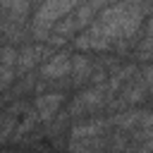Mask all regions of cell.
<instances>
[{
    "label": "cell",
    "mask_w": 153,
    "mask_h": 153,
    "mask_svg": "<svg viewBox=\"0 0 153 153\" xmlns=\"http://www.w3.org/2000/svg\"><path fill=\"white\" fill-rule=\"evenodd\" d=\"M74 10H76V2H43V5H36L33 17H31V33L38 41H48L55 24Z\"/></svg>",
    "instance_id": "1"
},
{
    "label": "cell",
    "mask_w": 153,
    "mask_h": 153,
    "mask_svg": "<svg viewBox=\"0 0 153 153\" xmlns=\"http://www.w3.org/2000/svg\"><path fill=\"white\" fill-rule=\"evenodd\" d=\"M105 98H108V93H105V86H88V88H84L72 103H69V115H81V112H91V110H96V108H103L105 105Z\"/></svg>",
    "instance_id": "2"
},
{
    "label": "cell",
    "mask_w": 153,
    "mask_h": 153,
    "mask_svg": "<svg viewBox=\"0 0 153 153\" xmlns=\"http://www.w3.org/2000/svg\"><path fill=\"white\" fill-rule=\"evenodd\" d=\"M72 72V55L60 50V53H53L50 60L41 67V76L45 81H53V79H65L67 74Z\"/></svg>",
    "instance_id": "3"
},
{
    "label": "cell",
    "mask_w": 153,
    "mask_h": 153,
    "mask_svg": "<svg viewBox=\"0 0 153 153\" xmlns=\"http://www.w3.org/2000/svg\"><path fill=\"white\" fill-rule=\"evenodd\" d=\"M62 103H65V93H62V91H45V93L36 96L33 110L38 112L41 122H50V120L55 117V112L62 108Z\"/></svg>",
    "instance_id": "4"
},
{
    "label": "cell",
    "mask_w": 153,
    "mask_h": 153,
    "mask_svg": "<svg viewBox=\"0 0 153 153\" xmlns=\"http://www.w3.org/2000/svg\"><path fill=\"white\" fill-rule=\"evenodd\" d=\"M48 55V50H43L41 45H22L19 48V57H17V74H31V69Z\"/></svg>",
    "instance_id": "5"
},
{
    "label": "cell",
    "mask_w": 153,
    "mask_h": 153,
    "mask_svg": "<svg viewBox=\"0 0 153 153\" xmlns=\"http://www.w3.org/2000/svg\"><path fill=\"white\" fill-rule=\"evenodd\" d=\"M105 127L108 122L105 120H98V122H84V124H76L72 129V141H79V139H93V136H105Z\"/></svg>",
    "instance_id": "6"
},
{
    "label": "cell",
    "mask_w": 153,
    "mask_h": 153,
    "mask_svg": "<svg viewBox=\"0 0 153 153\" xmlns=\"http://www.w3.org/2000/svg\"><path fill=\"white\" fill-rule=\"evenodd\" d=\"M146 84H143V79H131L124 88H122V103L124 105H139L143 98H146Z\"/></svg>",
    "instance_id": "7"
},
{
    "label": "cell",
    "mask_w": 153,
    "mask_h": 153,
    "mask_svg": "<svg viewBox=\"0 0 153 153\" xmlns=\"http://www.w3.org/2000/svg\"><path fill=\"white\" fill-rule=\"evenodd\" d=\"M108 141L105 136H93V139H79L69 143V153H105Z\"/></svg>",
    "instance_id": "8"
},
{
    "label": "cell",
    "mask_w": 153,
    "mask_h": 153,
    "mask_svg": "<svg viewBox=\"0 0 153 153\" xmlns=\"http://www.w3.org/2000/svg\"><path fill=\"white\" fill-rule=\"evenodd\" d=\"M139 115H141V110H124V112L115 115L110 122L117 124L120 129H139Z\"/></svg>",
    "instance_id": "9"
},
{
    "label": "cell",
    "mask_w": 153,
    "mask_h": 153,
    "mask_svg": "<svg viewBox=\"0 0 153 153\" xmlns=\"http://www.w3.org/2000/svg\"><path fill=\"white\" fill-rule=\"evenodd\" d=\"M91 69H93V65H91L86 57L76 55V57L72 60V74H74V84H79L81 79H86V76L91 74Z\"/></svg>",
    "instance_id": "10"
},
{
    "label": "cell",
    "mask_w": 153,
    "mask_h": 153,
    "mask_svg": "<svg viewBox=\"0 0 153 153\" xmlns=\"http://www.w3.org/2000/svg\"><path fill=\"white\" fill-rule=\"evenodd\" d=\"M17 57H19V50L14 48V45H2L0 48V65H5V67H17Z\"/></svg>",
    "instance_id": "11"
},
{
    "label": "cell",
    "mask_w": 153,
    "mask_h": 153,
    "mask_svg": "<svg viewBox=\"0 0 153 153\" xmlns=\"http://www.w3.org/2000/svg\"><path fill=\"white\" fill-rule=\"evenodd\" d=\"M7 134H14V115L0 112V141H5Z\"/></svg>",
    "instance_id": "12"
},
{
    "label": "cell",
    "mask_w": 153,
    "mask_h": 153,
    "mask_svg": "<svg viewBox=\"0 0 153 153\" xmlns=\"http://www.w3.org/2000/svg\"><path fill=\"white\" fill-rule=\"evenodd\" d=\"M14 76H17L14 67H5V65H0V93H5V91L12 86Z\"/></svg>",
    "instance_id": "13"
},
{
    "label": "cell",
    "mask_w": 153,
    "mask_h": 153,
    "mask_svg": "<svg viewBox=\"0 0 153 153\" xmlns=\"http://www.w3.org/2000/svg\"><path fill=\"white\" fill-rule=\"evenodd\" d=\"M141 79H143V84H146V86H151V88H153V65L143 67V76H141Z\"/></svg>",
    "instance_id": "14"
}]
</instances>
